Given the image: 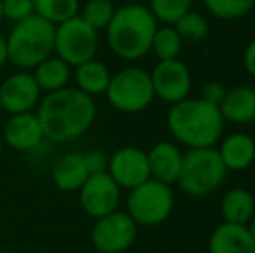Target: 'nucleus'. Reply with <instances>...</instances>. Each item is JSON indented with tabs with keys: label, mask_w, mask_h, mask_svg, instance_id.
Masks as SVG:
<instances>
[{
	"label": "nucleus",
	"mask_w": 255,
	"mask_h": 253,
	"mask_svg": "<svg viewBox=\"0 0 255 253\" xmlns=\"http://www.w3.org/2000/svg\"><path fill=\"white\" fill-rule=\"evenodd\" d=\"M96 102L77 87L49 92L38 106V122L51 142H68L84 135L96 120Z\"/></svg>",
	"instance_id": "nucleus-1"
},
{
	"label": "nucleus",
	"mask_w": 255,
	"mask_h": 253,
	"mask_svg": "<svg viewBox=\"0 0 255 253\" xmlns=\"http://www.w3.org/2000/svg\"><path fill=\"white\" fill-rule=\"evenodd\" d=\"M224 118L219 109L202 97H186L172 104L167 115L168 132L189 149L214 148L224 132Z\"/></svg>",
	"instance_id": "nucleus-2"
},
{
	"label": "nucleus",
	"mask_w": 255,
	"mask_h": 253,
	"mask_svg": "<svg viewBox=\"0 0 255 253\" xmlns=\"http://www.w3.org/2000/svg\"><path fill=\"white\" fill-rule=\"evenodd\" d=\"M158 28L151 10L141 3H127L115 10L106 28L111 52L125 61H137L151 51L153 35Z\"/></svg>",
	"instance_id": "nucleus-3"
},
{
	"label": "nucleus",
	"mask_w": 255,
	"mask_h": 253,
	"mask_svg": "<svg viewBox=\"0 0 255 253\" xmlns=\"http://www.w3.org/2000/svg\"><path fill=\"white\" fill-rule=\"evenodd\" d=\"M54 33L56 26L38 14L14 23L9 37H5L7 61L23 71L33 70L54 54Z\"/></svg>",
	"instance_id": "nucleus-4"
},
{
	"label": "nucleus",
	"mask_w": 255,
	"mask_h": 253,
	"mask_svg": "<svg viewBox=\"0 0 255 253\" xmlns=\"http://www.w3.org/2000/svg\"><path fill=\"white\" fill-rule=\"evenodd\" d=\"M228 175L215 148L189 149L182 156V167L177 177V186L191 198H203L212 194Z\"/></svg>",
	"instance_id": "nucleus-5"
},
{
	"label": "nucleus",
	"mask_w": 255,
	"mask_h": 253,
	"mask_svg": "<svg viewBox=\"0 0 255 253\" xmlns=\"http://www.w3.org/2000/svg\"><path fill=\"white\" fill-rule=\"evenodd\" d=\"M106 99L115 109L122 113H139L146 109L154 99L149 71L137 66H128L111 75L106 88Z\"/></svg>",
	"instance_id": "nucleus-6"
},
{
	"label": "nucleus",
	"mask_w": 255,
	"mask_h": 253,
	"mask_svg": "<svg viewBox=\"0 0 255 253\" xmlns=\"http://www.w3.org/2000/svg\"><path fill=\"white\" fill-rule=\"evenodd\" d=\"M174 191L172 186L148 179L141 186L128 191L127 213L137 226H158L170 217L174 210Z\"/></svg>",
	"instance_id": "nucleus-7"
},
{
	"label": "nucleus",
	"mask_w": 255,
	"mask_h": 253,
	"mask_svg": "<svg viewBox=\"0 0 255 253\" xmlns=\"http://www.w3.org/2000/svg\"><path fill=\"white\" fill-rule=\"evenodd\" d=\"M99 37L80 16L57 24L54 33V54L71 68L94 59L98 54Z\"/></svg>",
	"instance_id": "nucleus-8"
},
{
	"label": "nucleus",
	"mask_w": 255,
	"mask_h": 253,
	"mask_svg": "<svg viewBox=\"0 0 255 253\" xmlns=\"http://www.w3.org/2000/svg\"><path fill=\"white\" fill-rule=\"evenodd\" d=\"M137 224L127 212H115L96 219L91 240L98 252L124 253L134 245L137 238Z\"/></svg>",
	"instance_id": "nucleus-9"
},
{
	"label": "nucleus",
	"mask_w": 255,
	"mask_h": 253,
	"mask_svg": "<svg viewBox=\"0 0 255 253\" xmlns=\"http://www.w3.org/2000/svg\"><path fill=\"white\" fill-rule=\"evenodd\" d=\"M149 77H151L154 97H160L168 104H175L189 97L193 84L191 71L181 59L158 61L153 71H149Z\"/></svg>",
	"instance_id": "nucleus-10"
},
{
	"label": "nucleus",
	"mask_w": 255,
	"mask_h": 253,
	"mask_svg": "<svg viewBox=\"0 0 255 253\" xmlns=\"http://www.w3.org/2000/svg\"><path fill=\"white\" fill-rule=\"evenodd\" d=\"M120 191L118 184L111 179L108 172L92 173L78 191V199L87 215H91L92 219H101L118 210L122 196Z\"/></svg>",
	"instance_id": "nucleus-11"
},
{
	"label": "nucleus",
	"mask_w": 255,
	"mask_h": 253,
	"mask_svg": "<svg viewBox=\"0 0 255 253\" xmlns=\"http://www.w3.org/2000/svg\"><path fill=\"white\" fill-rule=\"evenodd\" d=\"M108 173L120 189H134L149 177L148 155L135 146H125L111 155L108 162Z\"/></svg>",
	"instance_id": "nucleus-12"
},
{
	"label": "nucleus",
	"mask_w": 255,
	"mask_h": 253,
	"mask_svg": "<svg viewBox=\"0 0 255 253\" xmlns=\"http://www.w3.org/2000/svg\"><path fill=\"white\" fill-rule=\"evenodd\" d=\"M40 87L30 71H17L7 77L0 85V101L2 109L10 115L30 113L40 101Z\"/></svg>",
	"instance_id": "nucleus-13"
},
{
	"label": "nucleus",
	"mask_w": 255,
	"mask_h": 253,
	"mask_svg": "<svg viewBox=\"0 0 255 253\" xmlns=\"http://www.w3.org/2000/svg\"><path fill=\"white\" fill-rule=\"evenodd\" d=\"M3 144L16 151H33L44 141V132L37 113H19L10 115L2 130Z\"/></svg>",
	"instance_id": "nucleus-14"
},
{
	"label": "nucleus",
	"mask_w": 255,
	"mask_h": 253,
	"mask_svg": "<svg viewBox=\"0 0 255 253\" xmlns=\"http://www.w3.org/2000/svg\"><path fill=\"white\" fill-rule=\"evenodd\" d=\"M146 155H148L149 177L158 182L174 186L181 172L184 153L174 142L161 141L154 144Z\"/></svg>",
	"instance_id": "nucleus-15"
},
{
	"label": "nucleus",
	"mask_w": 255,
	"mask_h": 253,
	"mask_svg": "<svg viewBox=\"0 0 255 253\" xmlns=\"http://www.w3.org/2000/svg\"><path fill=\"white\" fill-rule=\"evenodd\" d=\"M217 153L228 172H243L255 162V141L245 132H233L221 141Z\"/></svg>",
	"instance_id": "nucleus-16"
},
{
	"label": "nucleus",
	"mask_w": 255,
	"mask_h": 253,
	"mask_svg": "<svg viewBox=\"0 0 255 253\" xmlns=\"http://www.w3.org/2000/svg\"><path fill=\"white\" fill-rule=\"evenodd\" d=\"M208 253H255V241L247 226L222 222L208 238Z\"/></svg>",
	"instance_id": "nucleus-17"
},
{
	"label": "nucleus",
	"mask_w": 255,
	"mask_h": 253,
	"mask_svg": "<svg viewBox=\"0 0 255 253\" xmlns=\"http://www.w3.org/2000/svg\"><path fill=\"white\" fill-rule=\"evenodd\" d=\"M219 109L224 122L238 123V125L255 122V88L238 85L226 90Z\"/></svg>",
	"instance_id": "nucleus-18"
},
{
	"label": "nucleus",
	"mask_w": 255,
	"mask_h": 253,
	"mask_svg": "<svg viewBox=\"0 0 255 253\" xmlns=\"http://www.w3.org/2000/svg\"><path fill=\"white\" fill-rule=\"evenodd\" d=\"M87 177V167H85L84 156L80 153H66V155L59 156L52 167V180L57 189L61 191H80Z\"/></svg>",
	"instance_id": "nucleus-19"
},
{
	"label": "nucleus",
	"mask_w": 255,
	"mask_h": 253,
	"mask_svg": "<svg viewBox=\"0 0 255 253\" xmlns=\"http://www.w3.org/2000/svg\"><path fill=\"white\" fill-rule=\"evenodd\" d=\"M73 78L78 90L85 92L92 97V95H99L106 92L111 80V71L103 61L94 58L75 66Z\"/></svg>",
	"instance_id": "nucleus-20"
},
{
	"label": "nucleus",
	"mask_w": 255,
	"mask_h": 253,
	"mask_svg": "<svg viewBox=\"0 0 255 253\" xmlns=\"http://www.w3.org/2000/svg\"><path fill=\"white\" fill-rule=\"evenodd\" d=\"M221 213L224 222L247 226L255 215V196L243 187L229 189L222 196Z\"/></svg>",
	"instance_id": "nucleus-21"
},
{
	"label": "nucleus",
	"mask_w": 255,
	"mask_h": 253,
	"mask_svg": "<svg viewBox=\"0 0 255 253\" xmlns=\"http://www.w3.org/2000/svg\"><path fill=\"white\" fill-rule=\"evenodd\" d=\"M71 66L66 64L63 59L57 56H51V58L44 59L33 68V78L37 85L40 87L42 92H56L61 88L68 87L71 80Z\"/></svg>",
	"instance_id": "nucleus-22"
},
{
	"label": "nucleus",
	"mask_w": 255,
	"mask_h": 253,
	"mask_svg": "<svg viewBox=\"0 0 255 253\" xmlns=\"http://www.w3.org/2000/svg\"><path fill=\"white\" fill-rule=\"evenodd\" d=\"M35 14L52 23L54 26L71 19L80 10L78 0H33Z\"/></svg>",
	"instance_id": "nucleus-23"
},
{
	"label": "nucleus",
	"mask_w": 255,
	"mask_h": 253,
	"mask_svg": "<svg viewBox=\"0 0 255 253\" xmlns=\"http://www.w3.org/2000/svg\"><path fill=\"white\" fill-rule=\"evenodd\" d=\"M182 38L175 31L172 24H163L158 26L153 35L151 51L154 52L160 61H168V59H179V54L182 51Z\"/></svg>",
	"instance_id": "nucleus-24"
},
{
	"label": "nucleus",
	"mask_w": 255,
	"mask_h": 253,
	"mask_svg": "<svg viewBox=\"0 0 255 253\" xmlns=\"http://www.w3.org/2000/svg\"><path fill=\"white\" fill-rule=\"evenodd\" d=\"M115 10L117 7L111 0H87L78 16L99 33L101 30H106L108 24L111 23Z\"/></svg>",
	"instance_id": "nucleus-25"
},
{
	"label": "nucleus",
	"mask_w": 255,
	"mask_h": 253,
	"mask_svg": "<svg viewBox=\"0 0 255 253\" xmlns=\"http://www.w3.org/2000/svg\"><path fill=\"white\" fill-rule=\"evenodd\" d=\"M203 5L217 19L235 21L254 9L255 0H203Z\"/></svg>",
	"instance_id": "nucleus-26"
},
{
	"label": "nucleus",
	"mask_w": 255,
	"mask_h": 253,
	"mask_svg": "<svg viewBox=\"0 0 255 253\" xmlns=\"http://www.w3.org/2000/svg\"><path fill=\"white\" fill-rule=\"evenodd\" d=\"M172 26L175 28L179 37L182 38V42H189V44H198L208 35V21L200 12H195V10L186 12Z\"/></svg>",
	"instance_id": "nucleus-27"
},
{
	"label": "nucleus",
	"mask_w": 255,
	"mask_h": 253,
	"mask_svg": "<svg viewBox=\"0 0 255 253\" xmlns=\"http://www.w3.org/2000/svg\"><path fill=\"white\" fill-rule=\"evenodd\" d=\"M193 0H149L148 9L154 19L163 24H174L186 12L191 10Z\"/></svg>",
	"instance_id": "nucleus-28"
},
{
	"label": "nucleus",
	"mask_w": 255,
	"mask_h": 253,
	"mask_svg": "<svg viewBox=\"0 0 255 253\" xmlns=\"http://www.w3.org/2000/svg\"><path fill=\"white\" fill-rule=\"evenodd\" d=\"M2 10L3 19L19 23L28 16L35 14L33 0H2Z\"/></svg>",
	"instance_id": "nucleus-29"
},
{
	"label": "nucleus",
	"mask_w": 255,
	"mask_h": 253,
	"mask_svg": "<svg viewBox=\"0 0 255 253\" xmlns=\"http://www.w3.org/2000/svg\"><path fill=\"white\" fill-rule=\"evenodd\" d=\"M82 156H84V163H85V167H87L89 175L108 172V162H110V158H108L103 151H99V149H91V151L84 153Z\"/></svg>",
	"instance_id": "nucleus-30"
},
{
	"label": "nucleus",
	"mask_w": 255,
	"mask_h": 253,
	"mask_svg": "<svg viewBox=\"0 0 255 253\" xmlns=\"http://www.w3.org/2000/svg\"><path fill=\"white\" fill-rule=\"evenodd\" d=\"M224 95H226L224 85L219 84V82H208V84L203 87L202 95H200V97H202L203 101L210 102V104L219 106L222 99H224Z\"/></svg>",
	"instance_id": "nucleus-31"
},
{
	"label": "nucleus",
	"mask_w": 255,
	"mask_h": 253,
	"mask_svg": "<svg viewBox=\"0 0 255 253\" xmlns=\"http://www.w3.org/2000/svg\"><path fill=\"white\" fill-rule=\"evenodd\" d=\"M243 66L249 71L250 77L255 78V38L247 45L245 52H243Z\"/></svg>",
	"instance_id": "nucleus-32"
},
{
	"label": "nucleus",
	"mask_w": 255,
	"mask_h": 253,
	"mask_svg": "<svg viewBox=\"0 0 255 253\" xmlns=\"http://www.w3.org/2000/svg\"><path fill=\"white\" fill-rule=\"evenodd\" d=\"M7 63V47H5V37L0 33V68Z\"/></svg>",
	"instance_id": "nucleus-33"
},
{
	"label": "nucleus",
	"mask_w": 255,
	"mask_h": 253,
	"mask_svg": "<svg viewBox=\"0 0 255 253\" xmlns=\"http://www.w3.org/2000/svg\"><path fill=\"white\" fill-rule=\"evenodd\" d=\"M247 229H249L250 236H252V240L255 241V215L252 217V220H250V222L247 224Z\"/></svg>",
	"instance_id": "nucleus-34"
},
{
	"label": "nucleus",
	"mask_w": 255,
	"mask_h": 253,
	"mask_svg": "<svg viewBox=\"0 0 255 253\" xmlns=\"http://www.w3.org/2000/svg\"><path fill=\"white\" fill-rule=\"evenodd\" d=\"M2 149H3V139H2V132H0V155H2Z\"/></svg>",
	"instance_id": "nucleus-35"
},
{
	"label": "nucleus",
	"mask_w": 255,
	"mask_h": 253,
	"mask_svg": "<svg viewBox=\"0 0 255 253\" xmlns=\"http://www.w3.org/2000/svg\"><path fill=\"white\" fill-rule=\"evenodd\" d=\"M3 19V10H2V0H0V23H2Z\"/></svg>",
	"instance_id": "nucleus-36"
},
{
	"label": "nucleus",
	"mask_w": 255,
	"mask_h": 253,
	"mask_svg": "<svg viewBox=\"0 0 255 253\" xmlns=\"http://www.w3.org/2000/svg\"><path fill=\"white\" fill-rule=\"evenodd\" d=\"M0 111H2V101H0Z\"/></svg>",
	"instance_id": "nucleus-37"
},
{
	"label": "nucleus",
	"mask_w": 255,
	"mask_h": 253,
	"mask_svg": "<svg viewBox=\"0 0 255 253\" xmlns=\"http://www.w3.org/2000/svg\"><path fill=\"white\" fill-rule=\"evenodd\" d=\"M98 253H106V252H98Z\"/></svg>",
	"instance_id": "nucleus-38"
},
{
	"label": "nucleus",
	"mask_w": 255,
	"mask_h": 253,
	"mask_svg": "<svg viewBox=\"0 0 255 253\" xmlns=\"http://www.w3.org/2000/svg\"><path fill=\"white\" fill-rule=\"evenodd\" d=\"M0 253H5V252H0Z\"/></svg>",
	"instance_id": "nucleus-39"
}]
</instances>
